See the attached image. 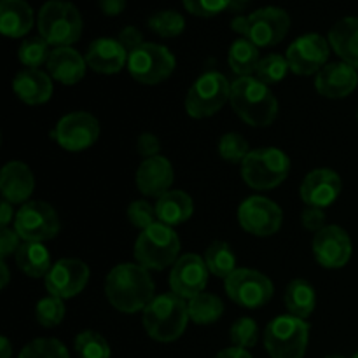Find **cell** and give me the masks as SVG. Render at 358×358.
I'll use <instances>...</instances> for the list:
<instances>
[{
	"instance_id": "cell-1",
	"label": "cell",
	"mask_w": 358,
	"mask_h": 358,
	"mask_svg": "<svg viewBox=\"0 0 358 358\" xmlns=\"http://www.w3.org/2000/svg\"><path fill=\"white\" fill-rule=\"evenodd\" d=\"M156 285L149 269L140 264H119L105 280V294L112 306L121 313L143 311L154 299Z\"/></svg>"
},
{
	"instance_id": "cell-2",
	"label": "cell",
	"mask_w": 358,
	"mask_h": 358,
	"mask_svg": "<svg viewBox=\"0 0 358 358\" xmlns=\"http://www.w3.org/2000/svg\"><path fill=\"white\" fill-rule=\"evenodd\" d=\"M231 107L247 124L264 128L278 115V100L257 77H238L231 84Z\"/></svg>"
},
{
	"instance_id": "cell-3",
	"label": "cell",
	"mask_w": 358,
	"mask_h": 358,
	"mask_svg": "<svg viewBox=\"0 0 358 358\" xmlns=\"http://www.w3.org/2000/svg\"><path fill=\"white\" fill-rule=\"evenodd\" d=\"M189 320L187 303L173 292L154 297L143 310V327L154 341L159 343H171L180 338Z\"/></svg>"
},
{
	"instance_id": "cell-4",
	"label": "cell",
	"mask_w": 358,
	"mask_h": 358,
	"mask_svg": "<svg viewBox=\"0 0 358 358\" xmlns=\"http://www.w3.org/2000/svg\"><path fill=\"white\" fill-rule=\"evenodd\" d=\"M41 37L55 48H72L83 35V17L72 2L48 0L37 16Z\"/></svg>"
},
{
	"instance_id": "cell-5",
	"label": "cell",
	"mask_w": 358,
	"mask_h": 358,
	"mask_svg": "<svg viewBox=\"0 0 358 358\" xmlns=\"http://www.w3.org/2000/svg\"><path fill=\"white\" fill-rule=\"evenodd\" d=\"M180 254V240L173 227L156 222L140 233L135 243V259L149 271H163L173 266Z\"/></svg>"
},
{
	"instance_id": "cell-6",
	"label": "cell",
	"mask_w": 358,
	"mask_h": 358,
	"mask_svg": "<svg viewBox=\"0 0 358 358\" xmlns=\"http://www.w3.org/2000/svg\"><path fill=\"white\" fill-rule=\"evenodd\" d=\"M231 27L257 48H271L280 44L289 34L290 16L280 7H262L250 16L234 17Z\"/></svg>"
},
{
	"instance_id": "cell-7",
	"label": "cell",
	"mask_w": 358,
	"mask_h": 358,
	"mask_svg": "<svg viewBox=\"0 0 358 358\" xmlns=\"http://www.w3.org/2000/svg\"><path fill=\"white\" fill-rule=\"evenodd\" d=\"M290 159L283 150L275 147L250 150L241 163V177L255 191L275 189L289 177Z\"/></svg>"
},
{
	"instance_id": "cell-8",
	"label": "cell",
	"mask_w": 358,
	"mask_h": 358,
	"mask_svg": "<svg viewBox=\"0 0 358 358\" xmlns=\"http://www.w3.org/2000/svg\"><path fill=\"white\" fill-rule=\"evenodd\" d=\"M310 343V325L292 315L273 318L264 332L266 352L271 358H303Z\"/></svg>"
},
{
	"instance_id": "cell-9",
	"label": "cell",
	"mask_w": 358,
	"mask_h": 358,
	"mask_svg": "<svg viewBox=\"0 0 358 358\" xmlns=\"http://www.w3.org/2000/svg\"><path fill=\"white\" fill-rule=\"evenodd\" d=\"M229 98V80L220 72H206L189 90L185 96V110L191 117L205 119L217 114Z\"/></svg>"
},
{
	"instance_id": "cell-10",
	"label": "cell",
	"mask_w": 358,
	"mask_h": 358,
	"mask_svg": "<svg viewBox=\"0 0 358 358\" xmlns=\"http://www.w3.org/2000/svg\"><path fill=\"white\" fill-rule=\"evenodd\" d=\"M128 70L136 83L154 86L173 73L175 56L164 45L143 42L138 49L129 52Z\"/></svg>"
},
{
	"instance_id": "cell-11",
	"label": "cell",
	"mask_w": 358,
	"mask_h": 358,
	"mask_svg": "<svg viewBox=\"0 0 358 358\" xmlns=\"http://www.w3.org/2000/svg\"><path fill=\"white\" fill-rule=\"evenodd\" d=\"M224 282L229 299L247 310H259L266 306L275 294L271 280L255 269L238 268Z\"/></svg>"
},
{
	"instance_id": "cell-12",
	"label": "cell",
	"mask_w": 358,
	"mask_h": 358,
	"mask_svg": "<svg viewBox=\"0 0 358 358\" xmlns=\"http://www.w3.org/2000/svg\"><path fill=\"white\" fill-rule=\"evenodd\" d=\"M14 231L23 241L44 243L52 240L59 231L58 213L44 201L24 203L14 219Z\"/></svg>"
},
{
	"instance_id": "cell-13",
	"label": "cell",
	"mask_w": 358,
	"mask_h": 358,
	"mask_svg": "<svg viewBox=\"0 0 358 358\" xmlns=\"http://www.w3.org/2000/svg\"><path fill=\"white\" fill-rule=\"evenodd\" d=\"M238 220L247 233L254 236H271L282 227L283 213L275 201L262 196L245 199L238 208Z\"/></svg>"
},
{
	"instance_id": "cell-14",
	"label": "cell",
	"mask_w": 358,
	"mask_h": 358,
	"mask_svg": "<svg viewBox=\"0 0 358 358\" xmlns=\"http://www.w3.org/2000/svg\"><path fill=\"white\" fill-rule=\"evenodd\" d=\"M329 52H331V44L327 38L318 34H306L289 45L285 58L294 73L311 76L324 69L329 59Z\"/></svg>"
},
{
	"instance_id": "cell-15",
	"label": "cell",
	"mask_w": 358,
	"mask_h": 358,
	"mask_svg": "<svg viewBox=\"0 0 358 358\" xmlns=\"http://www.w3.org/2000/svg\"><path fill=\"white\" fill-rule=\"evenodd\" d=\"M100 136V122L87 112H72L59 119L55 129V138L70 152H79L93 145Z\"/></svg>"
},
{
	"instance_id": "cell-16",
	"label": "cell",
	"mask_w": 358,
	"mask_h": 358,
	"mask_svg": "<svg viewBox=\"0 0 358 358\" xmlns=\"http://www.w3.org/2000/svg\"><path fill=\"white\" fill-rule=\"evenodd\" d=\"M90 282V268L79 259H59L45 276L49 296L70 299L83 292Z\"/></svg>"
},
{
	"instance_id": "cell-17",
	"label": "cell",
	"mask_w": 358,
	"mask_h": 358,
	"mask_svg": "<svg viewBox=\"0 0 358 358\" xmlns=\"http://www.w3.org/2000/svg\"><path fill=\"white\" fill-rule=\"evenodd\" d=\"M208 268L205 259L196 254H184L171 266L170 289L182 299L189 301L205 292L208 283Z\"/></svg>"
},
{
	"instance_id": "cell-18",
	"label": "cell",
	"mask_w": 358,
	"mask_h": 358,
	"mask_svg": "<svg viewBox=\"0 0 358 358\" xmlns=\"http://www.w3.org/2000/svg\"><path fill=\"white\" fill-rule=\"evenodd\" d=\"M352 240L339 226H325L313 238V254L320 266L327 269H339L352 259Z\"/></svg>"
},
{
	"instance_id": "cell-19",
	"label": "cell",
	"mask_w": 358,
	"mask_h": 358,
	"mask_svg": "<svg viewBox=\"0 0 358 358\" xmlns=\"http://www.w3.org/2000/svg\"><path fill=\"white\" fill-rule=\"evenodd\" d=\"M341 177L334 170L318 168L310 171L301 184V199L306 206L327 208L341 194Z\"/></svg>"
},
{
	"instance_id": "cell-20",
	"label": "cell",
	"mask_w": 358,
	"mask_h": 358,
	"mask_svg": "<svg viewBox=\"0 0 358 358\" xmlns=\"http://www.w3.org/2000/svg\"><path fill=\"white\" fill-rule=\"evenodd\" d=\"M357 84V69L345 62L329 63L317 73V79H315V87L318 93L331 100L348 96L350 93L355 91Z\"/></svg>"
},
{
	"instance_id": "cell-21",
	"label": "cell",
	"mask_w": 358,
	"mask_h": 358,
	"mask_svg": "<svg viewBox=\"0 0 358 358\" xmlns=\"http://www.w3.org/2000/svg\"><path fill=\"white\" fill-rule=\"evenodd\" d=\"M173 166L163 156H154L143 161L136 170V187L142 194L161 198L173 184Z\"/></svg>"
},
{
	"instance_id": "cell-22",
	"label": "cell",
	"mask_w": 358,
	"mask_h": 358,
	"mask_svg": "<svg viewBox=\"0 0 358 358\" xmlns=\"http://www.w3.org/2000/svg\"><path fill=\"white\" fill-rule=\"evenodd\" d=\"M128 51L121 45L117 38L101 37L90 44L86 52V63L91 70L105 76L117 73L128 65Z\"/></svg>"
},
{
	"instance_id": "cell-23",
	"label": "cell",
	"mask_w": 358,
	"mask_h": 358,
	"mask_svg": "<svg viewBox=\"0 0 358 358\" xmlns=\"http://www.w3.org/2000/svg\"><path fill=\"white\" fill-rule=\"evenodd\" d=\"M35 187L34 173L30 168L20 161H10L2 168L0 173V191H2L3 201L10 205L24 203L31 196Z\"/></svg>"
},
{
	"instance_id": "cell-24",
	"label": "cell",
	"mask_w": 358,
	"mask_h": 358,
	"mask_svg": "<svg viewBox=\"0 0 358 358\" xmlns=\"http://www.w3.org/2000/svg\"><path fill=\"white\" fill-rule=\"evenodd\" d=\"M86 58H83L73 48H55L48 59L49 76L65 86L79 83L86 73Z\"/></svg>"
},
{
	"instance_id": "cell-25",
	"label": "cell",
	"mask_w": 358,
	"mask_h": 358,
	"mask_svg": "<svg viewBox=\"0 0 358 358\" xmlns=\"http://www.w3.org/2000/svg\"><path fill=\"white\" fill-rule=\"evenodd\" d=\"M13 90L21 101L28 105H41L51 98V77L38 69H24L16 73L13 80Z\"/></svg>"
},
{
	"instance_id": "cell-26",
	"label": "cell",
	"mask_w": 358,
	"mask_h": 358,
	"mask_svg": "<svg viewBox=\"0 0 358 358\" xmlns=\"http://www.w3.org/2000/svg\"><path fill=\"white\" fill-rule=\"evenodd\" d=\"M34 10L27 0H2L0 2V30L6 37H24L34 27Z\"/></svg>"
},
{
	"instance_id": "cell-27",
	"label": "cell",
	"mask_w": 358,
	"mask_h": 358,
	"mask_svg": "<svg viewBox=\"0 0 358 358\" xmlns=\"http://www.w3.org/2000/svg\"><path fill=\"white\" fill-rule=\"evenodd\" d=\"M329 44L348 65L358 69V17H343L329 31Z\"/></svg>"
},
{
	"instance_id": "cell-28",
	"label": "cell",
	"mask_w": 358,
	"mask_h": 358,
	"mask_svg": "<svg viewBox=\"0 0 358 358\" xmlns=\"http://www.w3.org/2000/svg\"><path fill=\"white\" fill-rule=\"evenodd\" d=\"M194 212V205L187 192L184 191H168L161 198H157L156 213L157 220L166 226H180L187 222Z\"/></svg>"
},
{
	"instance_id": "cell-29",
	"label": "cell",
	"mask_w": 358,
	"mask_h": 358,
	"mask_svg": "<svg viewBox=\"0 0 358 358\" xmlns=\"http://www.w3.org/2000/svg\"><path fill=\"white\" fill-rule=\"evenodd\" d=\"M16 257V264L24 275L31 276V278H42L48 276L51 271V254L44 243H35V241H23L17 252L14 254Z\"/></svg>"
},
{
	"instance_id": "cell-30",
	"label": "cell",
	"mask_w": 358,
	"mask_h": 358,
	"mask_svg": "<svg viewBox=\"0 0 358 358\" xmlns=\"http://www.w3.org/2000/svg\"><path fill=\"white\" fill-rule=\"evenodd\" d=\"M285 306L289 315L306 320L317 306V294L308 280L297 278L289 283L285 290Z\"/></svg>"
},
{
	"instance_id": "cell-31",
	"label": "cell",
	"mask_w": 358,
	"mask_h": 358,
	"mask_svg": "<svg viewBox=\"0 0 358 358\" xmlns=\"http://www.w3.org/2000/svg\"><path fill=\"white\" fill-rule=\"evenodd\" d=\"M231 70L240 77H250L257 70L259 62V48L252 44L248 38H238L233 42L229 49V56H227Z\"/></svg>"
},
{
	"instance_id": "cell-32",
	"label": "cell",
	"mask_w": 358,
	"mask_h": 358,
	"mask_svg": "<svg viewBox=\"0 0 358 358\" xmlns=\"http://www.w3.org/2000/svg\"><path fill=\"white\" fill-rule=\"evenodd\" d=\"M187 306L189 318L199 325L215 324L224 315V303L220 301V297L210 292H201L199 296L189 299Z\"/></svg>"
},
{
	"instance_id": "cell-33",
	"label": "cell",
	"mask_w": 358,
	"mask_h": 358,
	"mask_svg": "<svg viewBox=\"0 0 358 358\" xmlns=\"http://www.w3.org/2000/svg\"><path fill=\"white\" fill-rule=\"evenodd\" d=\"M206 268L217 278H229L236 271V255L226 241H213L205 252Z\"/></svg>"
},
{
	"instance_id": "cell-34",
	"label": "cell",
	"mask_w": 358,
	"mask_h": 358,
	"mask_svg": "<svg viewBox=\"0 0 358 358\" xmlns=\"http://www.w3.org/2000/svg\"><path fill=\"white\" fill-rule=\"evenodd\" d=\"M149 28L159 37L173 38L185 30V20L177 10H159L149 17Z\"/></svg>"
},
{
	"instance_id": "cell-35",
	"label": "cell",
	"mask_w": 358,
	"mask_h": 358,
	"mask_svg": "<svg viewBox=\"0 0 358 358\" xmlns=\"http://www.w3.org/2000/svg\"><path fill=\"white\" fill-rule=\"evenodd\" d=\"M289 70L290 66L285 56L275 55V52H273V55L261 58L257 70H255V77H257L261 83H264L266 86H271V84H278L280 80L285 79Z\"/></svg>"
},
{
	"instance_id": "cell-36",
	"label": "cell",
	"mask_w": 358,
	"mask_h": 358,
	"mask_svg": "<svg viewBox=\"0 0 358 358\" xmlns=\"http://www.w3.org/2000/svg\"><path fill=\"white\" fill-rule=\"evenodd\" d=\"M76 352L79 358H110V346L94 331H84L77 336Z\"/></svg>"
},
{
	"instance_id": "cell-37",
	"label": "cell",
	"mask_w": 358,
	"mask_h": 358,
	"mask_svg": "<svg viewBox=\"0 0 358 358\" xmlns=\"http://www.w3.org/2000/svg\"><path fill=\"white\" fill-rule=\"evenodd\" d=\"M49 55H51L49 44L42 37L27 38V41L21 42L20 51H17L20 62L27 69H38L42 63H48Z\"/></svg>"
},
{
	"instance_id": "cell-38",
	"label": "cell",
	"mask_w": 358,
	"mask_h": 358,
	"mask_svg": "<svg viewBox=\"0 0 358 358\" xmlns=\"http://www.w3.org/2000/svg\"><path fill=\"white\" fill-rule=\"evenodd\" d=\"M20 358H70L65 345L58 339L38 338L21 350Z\"/></svg>"
},
{
	"instance_id": "cell-39",
	"label": "cell",
	"mask_w": 358,
	"mask_h": 358,
	"mask_svg": "<svg viewBox=\"0 0 358 358\" xmlns=\"http://www.w3.org/2000/svg\"><path fill=\"white\" fill-rule=\"evenodd\" d=\"M250 154V145L247 140L238 133H226L219 140V156L227 163H243L245 157Z\"/></svg>"
},
{
	"instance_id": "cell-40",
	"label": "cell",
	"mask_w": 358,
	"mask_h": 358,
	"mask_svg": "<svg viewBox=\"0 0 358 358\" xmlns=\"http://www.w3.org/2000/svg\"><path fill=\"white\" fill-rule=\"evenodd\" d=\"M35 317H37V322L45 329H52L56 325H59L65 318V304H63V299L55 296L44 297L37 303V308H35Z\"/></svg>"
},
{
	"instance_id": "cell-41",
	"label": "cell",
	"mask_w": 358,
	"mask_h": 358,
	"mask_svg": "<svg viewBox=\"0 0 358 358\" xmlns=\"http://www.w3.org/2000/svg\"><path fill=\"white\" fill-rule=\"evenodd\" d=\"M231 341L236 348H254L259 341V325L254 318L243 317L231 327Z\"/></svg>"
},
{
	"instance_id": "cell-42",
	"label": "cell",
	"mask_w": 358,
	"mask_h": 358,
	"mask_svg": "<svg viewBox=\"0 0 358 358\" xmlns=\"http://www.w3.org/2000/svg\"><path fill=\"white\" fill-rule=\"evenodd\" d=\"M128 219L129 222H131L135 227H138L140 231H145L147 227L159 222V220H157L156 206H152L147 201H142V199L133 201L131 205L128 206Z\"/></svg>"
},
{
	"instance_id": "cell-43",
	"label": "cell",
	"mask_w": 358,
	"mask_h": 358,
	"mask_svg": "<svg viewBox=\"0 0 358 358\" xmlns=\"http://www.w3.org/2000/svg\"><path fill=\"white\" fill-rule=\"evenodd\" d=\"M187 13L198 17L219 16L224 10L231 9V0H182Z\"/></svg>"
},
{
	"instance_id": "cell-44",
	"label": "cell",
	"mask_w": 358,
	"mask_h": 358,
	"mask_svg": "<svg viewBox=\"0 0 358 358\" xmlns=\"http://www.w3.org/2000/svg\"><path fill=\"white\" fill-rule=\"evenodd\" d=\"M327 215H325L324 208H315V206H306L301 215V222H303V227L308 231H313V233H318V231L324 229L327 224Z\"/></svg>"
},
{
	"instance_id": "cell-45",
	"label": "cell",
	"mask_w": 358,
	"mask_h": 358,
	"mask_svg": "<svg viewBox=\"0 0 358 358\" xmlns=\"http://www.w3.org/2000/svg\"><path fill=\"white\" fill-rule=\"evenodd\" d=\"M136 150H138L140 156H143L145 159L154 156H159L161 150V142L156 135L152 133H142V135L136 138Z\"/></svg>"
},
{
	"instance_id": "cell-46",
	"label": "cell",
	"mask_w": 358,
	"mask_h": 358,
	"mask_svg": "<svg viewBox=\"0 0 358 358\" xmlns=\"http://www.w3.org/2000/svg\"><path fill=\"white\" fill-rule=\"evenodd\" d=\"M20 234L14 229L9 227H2V233H0V255H2V261L6 257H9L10 254H16L20 245Z\"/></svg>"
},
{
	"instance_id": "cell-47",
	"label": "cell",
	"mask_w": 358,
	"mask_h": 358,
	"mask_svg": "<svg viewBox=\"0 0 358 358\" xmlns=\"http://www.w3.org/2000/svg\"><path fill=\"white\" fill-rule=\"evenodd\" d=\"M117 41L121 42L122 48L129 52H133L135 49H138L140 45L143 44V37H142V31L138 30L136 27H124L121 31H119V37Z\"/></svg>"
},
{
	"instance_id": "cell-48",
	"label": "cell",
	"mask_w": 358,
	"mask_h": 358,
	"mask_svg": "<svg viewBox=\"0 0 358 358\" xmlns=\"http://www.w3.org/2000/svg\"><path fill=\"white\" fill-rule=\"evenodd\" d=\"M128 0H98V7L105 16H119L126 9Z\"/></svg>"
},
{
	"instance_id": "cell-49",
	"label": "cell",
	"mask_w": 358,
	"mask_h": 358,
	"mask_svg": "<svg viewBox=\"0 0 358 358\" xmlns=\"http://www.w3.org/2000/svg\"><path fill=\"white\" fill-rule=\"evenodd\" d=\"M215 358H252V355L247 352V350L236 348V346H233V348L222 350L220 353H217Z\"/></svg>"
},
{
	"instance_id": "cell-50",
	"label": "cell",
	"mask_w": 358,
	"mask_h": 358,
	"mask_svg": "<svg viewBox=\"0 0 358 358\" xmlns=\"http://www.w3.org/2000/svg\"><path fill=\"white\" fill-rule=\"evenodd\" d=\"M13 217H14L13 205H10L9 201H2V205H0V224H2V227L9 226Z\"/></svg>"
},
{
	"instance_id": "cell-51",
	"label": "cell",
	"mask_w": 358,
	"mask_h": 358,
	"mask_svg": "<svg viewBox=\"0 0 358 358\" xmlns=\"http://www.w3.org/2000/svg\"><path fill=\"white\" fill-rule=\"evenodd\" d=\"M10 355H13V348H10L9 339L3 336V338L0 339V358H10Z\"/></svg>"
},
{
	"instance_id": "cell-52",
	"label": "cell",
	"mask_w": 358,
	"mask_h": 358,
	"mask_svg": "<svg viewBox=\"0 0 358 358\" xmlns=\"http://www.w3.org/2000/svg\"><path fill=\"white\" fill-rule=\"evenodd\" d=\"M0 271H2V282H0V287H2V289H6L7 283H9V269H7L6 261L0 262Z\"/></svg>"
},
{
	"instance_id": "cell-53",
	"label": "cell",
	"mask_w": 358,
	"mask_h": 358,
	"mask_svg": "<svg viewBox=\"0 0 358 358\" xmlns=\"http://www.w3.org/2000/svg\"><path fill=\"white\" fill-rule=\"evenodd\" d=\"M252 0H231V10H241Z\"/></svg>"
},
{
	"instance_id": "cell-54",
	"label": "cell",
	"mask_w": 358,
	"mask_h": 358,
	"mask_svg": "<svg viewBox=\"0 0 358 358\" xmlns=\"http://www.w3.org/2000/svg\"><path fill=\"white\" fill-rule=\"evenodd\" d=\"M325 358H345V357H341V355H329V357H325Z\"/></svg>"
},
{
	"instance_id": "cell-55",
	"label": "cell",
	"mask_w": 358,
	"mask_h": 358,
	"mask_svg": "<svg viewBox=\"0 0 358 358\" xmlns=\"http://www.w3.org/2000/svg\"><path fill=\"white\" fill-rule=\"evenodd\" d=\"M352 358H358V352H357V353H355V355H353Z\"/></svg>"
},
{
	"instance_id": "cell-56",
	"label": "cell",
	"mask_w": 358,
	"mask_h": 358,
	"mask_svg": "<svg viewBox=\"0 0 358 358\" xmlns=\"http://www.w3.org/2000/svg\"><path fill=\"white\" fill-rule=\"evenodd\" d=\"M357 121H358V110H357Z\"/></svg>"
}]
</instances>
